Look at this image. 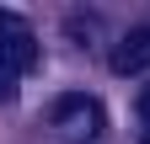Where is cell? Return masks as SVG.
Wrapping results in <instances>:
<instances>
[{
    "label": "cell",
    "instance_id": "obj_1",
    "mask_svg": "<svg viewBox=\"0 0 150 144\" xmlns=\"http://www.w3.org/2000/svg\"><path fill=\"white\" fill-rule=\"evenodd\" d=\"M48 123H54V134H59L64 144H91V139L107 128V112H102L97 96H86V91H64V96L48 101Z\"/></svg>",
    "mask_w": 150,
    "mask_h": 144
},
{
    "label": "cell",
    "instance_id": "obj_2",
    "mask_svg": "<svg viewBox=\"0 0 150 144\" xmlns=\"http://www.w3.org/2000/svg\"><path fill=\"white\" fill-rule=\"evenodd\" d=\"M32 59H38L32 27L16 11H0V69H6V75H22V69H32Z\"/></svg>",
    "mask_w": 150,
    "mask_h": 144
},
{
    "label": "cell",
    "instance_id": "obj_4",
    "mask_svg": "<svg viewBox=\"0 0 150 144\" xmlns=\"http://www.w3.org/2000/svg\"><path fill=\"white\" fill-rule=\"evenodd\" d=\"M134 112H139V123H150V85H145V91L134 96Z\"/></svg>",
    "mask_w": 150,
    "mask_h": 144
},
{
    "label": "cell",
    "instance_id": "obj_5",
    "mask_svg": "<svg viewBox=\"0 0 150 144\" xmlns=\"http://www.w3.org/2000/svg\"><path fill=\"white\" fill-rule=\"evenodd\" d=\"M11 91H16V75H6V69H0V101H6Z\"/></svg>",
    "mask_w": 150,
    "mask_h": 144
},
{
    "label": "cell",
    "instance_id": "obj_3",
    "mask_svg": "<svg viewBox=\"0 0 150 144\" xmlns=\"http://www.w3.org/2000/svg\"><path fill=\"white\" fill-rule=\"evenodd\" d=\"M107 64L118 69V75H145L150 69V22H139V27H129L118 43H112V53H107Z\"/></svg>",
    "mask_w": 150,
    "mask_h": 144
}]
</instances>
